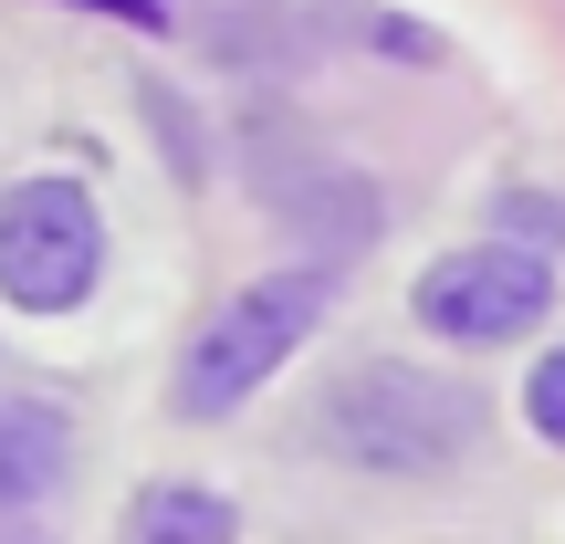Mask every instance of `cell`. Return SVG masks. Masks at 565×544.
<instances>
[{
	"mask_svg": "<svg viewBox=\"0 0 565 544\" xmlns=\"http://www.w3.org/2000/svg\"><path fill=\"white\" fill-rule=\"evenodd\" d=\"M263 189L282 200V221H303L324 252H356V242H377L387 231V210H377V189L356 179V168H324V158H294V179H273L263 168Z\"/></svg>",
	"mask_w": 565,
	"mask_h": 544,
	"instance_id": "cell-5",
	"label": "cell"
},
{
	"mask_svg": "<svg viewBox=\"0 0 565 544\" xmlns=\"http://www.w3.org/2000/svg\"><path fill=\"white\" fill-rule=\"evenodd\" d=\"M84 11H116V21H137V32H168V0H84Z\"/></svg>",
	"mask_w": 565,
	"mask_h": 544,
	"instance_id": "cell-10",
	"label": "cell"
},
{
	"mask_svg": "<svg viewBox=\"0 0 565 544\" xmlns=\"http://www.w3.org/2000/svg\"><path fill=\"white\" fill-rule=\"evenodd\" d=\"M324 303H335L324 263L242 282V294H231L221 314L189 335V366H179V398H168V408H179V419H231V408H242L263 377H282V356H294V345L324 324Z\"/></svg>",
	"mask_w": 565,
	"mask_h": 544,
	"instance_id": "cell-2",
	"label": "cell"
},
{
	"mask_svg": "<svg viewBox=\"0 0 565 544\" xmlns=\"http://www.w3.org/2000/svg\"><path fill=\"white\" fill-rule=\"evenodd\" d=\"M503 231H555V242H565V210H555V200H524V189H513V200H503Z\"/></svg>",
	"mask_w": 565,
	"mask_h": 544,
	"instance_id": "cell-9",
	"label": "cell"
},
{
	"mask_svg": "<svg viewBox=\"0 0 565 544\" xmlns=\"http://www.w3.org/2000/svg\"><path fill=\"white\" fill-rule=\"evenodd\" d=\"M408 303H419V324L450 335V345H513V335H534V324L555 314V263L524 252V242H471V252H450V263H429Z\"/></svg>",
	"mask_w": 565,
	"mask_h": 544,
	"instance_id": "cell-4",
	"label": "cell"
},
{
	"mask_svg": "<svg viewBox=\"0 0 565 544\" xmlns=\"http://www.w3.org/2000/svg\"><path fill=\"white\" fill-rule=\"evenodd\" d=\"M524 419L545 429V440H565V345H555V356L524 377Z\"/></svg>",
	"mask_w": 565,
	"mask_h": 544,
	"instance_id": "cell-8",
	"label": "cell"
},
{
	"mask_svg": "<svg viewBox=\"0 0 565 544\" xmlns=\"http://www.w3.org/2000/svg\"><path fill=\"white\" fill-rule=\"evenodd\" d=\"M231 524H242V513H231L221 492H189V482H158V492L137 503V534H147V544H221Z\"/></svg>",
	"mask_w": 565,
	"mask_h": 544,
	"instance_id": "cell-7",
	"label": "cell"
},
{
	"mask_svg": "<svg viewBox=\"0 0 565 544\" xmlns=\"http://www.w3.org/2000/svg\"><path fill=\"white\" fill-rule=\"evenodd\" d=\"M105 273V210L74 179H21L0 200V294L21 314H74Z\"/></svg>",
	"mask_w": 565,
	"mask_h": 544,
	"instance_id": "cell-3",
	"label": "cell"
},
{
	"mask_svg": "<svg viewBox=\"0 0 565 544\" xmlns=\"http://www.w3.org/2000/svg\"><path fill=\"white\" fill-rule=\"evenodd\" d=\"M482 429H492V408L471 377H429V366H398V356L345 366L315 408V440L345 471H450L482 450Z\"/></svg>",
	"mask_w": 565,
	"mask_h": 544,
	"instance_id": "cell-1",
	"label": "cell"
},
{
	"mask_svg": "<svg viewBox=\"0 0 565 544\" xmlns=\"http://www.w3.org/2000/svg\"><path fill=\"white\" fill-rule=\"evenodd\" d=\"M63 471H74V419L42 398H0V513L63 492Z\"/></svg>",
	"mask_w": 565,
	"mask_h": 544,
	"instance_id": "cell-6",
	"label": "cell"
}]
</instances>
